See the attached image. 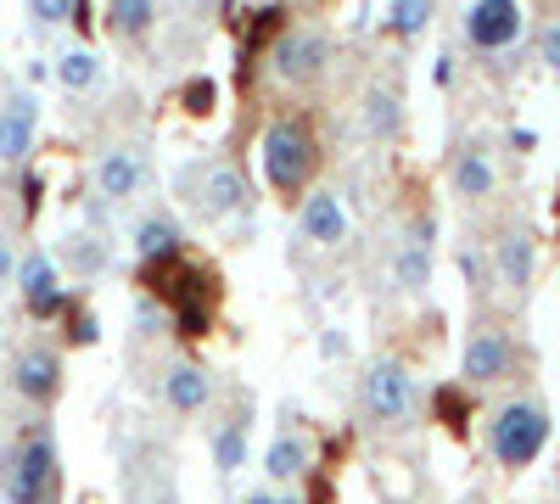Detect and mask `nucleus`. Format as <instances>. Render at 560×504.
<instances>
[{
	"mask_svg": "<svg viewBox=\"0 0 560 504\" xmlns=\"http://www.w3.org/2000/svg\"><path fill=\"white\" fill-rule=\"evenodd\" d=\"M549 432H555V421H549L544 398H510L488 415V454L504 471H522L549 448Z\"/></svg>",
	"mask_w": 560,
	"mask_h": 504,
	"instance_id": "f257e3e1",
	"label": "nucleus"
},
{
	"mask_svg": "<svg viewBox=\"0 0 560 504\" xmlns=\"http://www.w3.org/2000/svg\"><path fill=\"white\" fill-rule=\"evenodd\" d=\"M258 163H264V179L275 191H303L314 179V163H319L314 134L298 118H275L258 141Z\"/></svg>",
	"mask_w": 560,
	"mask_h": 504,
	"instance_id": "f03ea898",
	"label": "nucleus"
},
{
	"mask_svg": "<svg viewBox=\"0 0 560 504\" xmlns=\"http://www.w3.org/2000/svg\"><path fill=\"white\" fill-rule=\"evenodd\" d=\"M359 398H364V415L376 426H409L415 421V403H420V387L409 376V364L398 359H376L359 382Z\"/></svg>",
	"mask_w": 560,
	"mask_h": 504,
	"instance_id": "7ed1b4c3",
	"label": "nucleus"
},
{
	"mask_svg": "<svg viewBox=\"0 0 560 504\" xmlns=\"http://www.w3.org/2000/svg\"><path fill=\"white\" fill-rule=\"evenodd\" d=\"M269 68L280 84H292V90H314L325 73H331V39H325V28L314 23H298L275 39V51H269Z\"/></svg>",
	"mask_w": 560,
	"mask_h": 504,
	"instance_id": "20e7f679",
	"label": "nucleus"
},
{
	"mask_svg": "<svg viewBox=\"0 0 560 504\" xmlns=\"http://www.w3.org/2000/svg\"><path fill=\"white\" fill-rule=\"evenodd\" d=\"M179 186H185V197H191V208L208 224H224V219H236L247 208V179L230 163H191L179 174Z\"/></svg>",
	"mask_w": 560,
	"mask_h": 504,
	"instance_id": "39448f33",
	"label": "nucleus"
},
{
	"mask_svg": "<svg viewBox=\"0 0 560 504\" xmlns=\"http://www.w3.org/2000/svg\"><path fill=\"white\" fill-rule=\"evenodd\" d=\"M57 488V443L51 432H28L7 460V504H45Z\"/></svg>",
	"mask_w": 560,
	"mask_h": 504,
	"instance_id": "423d86ee",
	"label": "nucleus"
},
{
	"mask_svg": "<svg viewBox=\"0 0 560 504\" xmlns=\"http://www.w3.org/2000/svg\"><path fill=\"white\" fill-rule=\"evenodd\" d=\"M522 28H527L522 0H471V7H465V17H459L465 45H471V51H482V57L510 51V45L522 39Z\"/></svg>",
	"mask_w": 560,
	"mask_h": 504,
	"instance_id": "0eeeda50",
	"label": "nucleus"
},
{
	"mask_svg": "<svg viewBox=\"0 0 560 504\" xmlns=\"http://www.w3.org/2000/svg\"><path fill=\"white\" fill-rule=\"evenodd\" d=\"M96 197L102 202H135L140 191H147V179H152V152L147 146H135V141H118L96 157Z\"/></svg>",
	"mask_w": 560,
	"mask_h": 504,
	"instance_id": "6e6552de",
	"label": "nucleus"
},
{
	"mask_svg": "<svg viewBox=\"0 0 560 504\" xmlns=\"http://www.w3.org/2000/svg\"><path fill=\"white\" fill-rule=\"evenodd\" d=\"M39 134V96L34 90H7L0 96V168H23L34 157Z\"/></svg>",
	"mask_w": 560,
	"mask_h": 504,
	"instance_id": "1a4fd4ad",
	"label": "nucleus"
},
{
	"mask_svg": "<svg viewBox=\"0 0 560 504\" xmlns=\"http://www.w3.org/2000/svg\"><path fill=\"white\" fill-rule=\"evenodd\" d=\"M510 371H516V342H510V331H499V326L471 331V342L459 353V376L471 387H499V382H510Z\"/></svg>",
	"mask_w": 560,
	"mask_h": 504,
	"instance_id": "9d476101",
	"label": "nucleus"
},
{
	"mask_svg": "<svg viewBox=\"0 0 560 504\" xmlns=\"http://www.w3.org/2000/svg\"><path fill=\"white\" fill-rule=\"evenodd\" d=\"M12 392H18L23 403L45 409V403L62 392V353L45 348V342L18 348V359H12Z\"/></svg>",
	"mask_w": 560,
	"mask_h": 504,
	"instance_id": "9b49d317",
	"label": "nucleus"
},
{
	"mask_svg": "<svg viewBox=\"0 0 560 504\" xmlns=\"http://www.w3.org/2000/svg\"><path fill=\"white\" fill-rule=\"evenodd\" d=\"M432 219H420L415 231L393 247V263H387V281H393V292L398 297H420L432 286Z\"/></svg>",
	"mask_w": 560,
	"mask_h": 504,
	"instance_id": "f8f14e48",
	"label": "nucleus"
},
{
	"mask_svg": "<svg viewBox=\"0 0 560 504\" xmlns=\"http://www.w3.org/2000/svg\"><path fill=\"white\" fill-rule=\"evenodd\" d=\"M57 269H62L57 253H39V247L28 258H18V292H23V308L34 319H51L62 308V274Z\"/></svg>",
	"mask_w": 560,
	"mask_h": 504,
	"instance_id": "ddd939ff",
	"label": "nucleus"
},
{
	"mask_svg": "<svg viewBox=\"0 0 560 504\" xmlns=\"http://www.w3.org/2000/svg\"><path fill=\"white\" fill-rule=\"evenodd\" d=\"M298 242L325 247V253L348 242V208H342L337 191H308L303 197V208H298Z\"/></svg>",
	"mask_w": 560,
	"mask_h": 504,
	"instance_id": "4468645a",
	"label": "nucleus"
},
{
	"mask_svg": "<svg viewBox=\"0 0 560 504\" xmlns=\"http://www.w3.org/2000/svg\"><path fill=\"white\" fill-rule=\"evenodd\" d=\"M493 274H499V286L510 292V297H527L533 292V274H538V242H533V231H504L499 242H493Z\"/></svg>",
	"mask_w": 560,
	"mask_h": 504,
	"instance_id": "2eb2a0df",
	"label": "nucleus"
},
{
	"mask_svg": "<svg viewBox=\"0 0 560 504\" xmlns=\"http://www.w3.org/2000/svg\"><path fill=\"white\" fill-rule=\"evenodd\" d=\"M448 191L459 202H488L499 191V163L488 146H459L454 163H448Z\"/></svg>",
	"mask_w": 560,
	"mask_h": 504,
	"instance_id": "dca6fc26",
	"label": "nucleus"
},
{
	"mask_svg": "<svg viewBox=\"0 0 560 504\" xmlns=\"http://www.w3.org/2000/svg\"><path fill=\"white\" fill-rule=\"evenodd\" d=\"M57 263H62L68 274H79V281H102V274L113 269V242H107L102 231H90V224H79V231L62 236Z\"/></svg>",
	"mask_w": 560,
	"mask_h": 504,
	"instance_id": "f3484780",
	"label": "nucleus"
},
{
	"mask_svg": "<svg viewBox=\"0 0 560 504\" xmlns=\"http://www.w3.org/2000/svg\"><path fill=\"white\" fill-rule=\"evenodd\" d=\"M179 242H185V224H179L168 208H158V213H147V219H135V231H129V253L147 258V263L174 258Z\"/></svg>",
	"mask_w": 560,
	"mask_h": 504,
	"instance_id": "a211bd4d",
	"label": "nucleus"
},
{
	"mask_svg": "<svg viewBox=\"0 0 560 504\" xmlns=\"http://www.w3.org/2000/svg\"><path fill=\"white\" fill-rule=\"evenodd\" d=\"M163 403L174 409V415H197V409H208L213 398V376L197 371V364H174V371H163Z\"/></svg>",
	"mask_w": 560,
	"mask_h": 504,
	"instance_id": "6ab92c4d",
	"label": "nucleus"
},
{
	"mask_svg": "<svg viewBox=\"0 0 560 504\" xmlns=\"http://www.w3.org/2000/svg\"><path fill=\"white\" fill-rule=\"evenodd\" d=\"M158 17H163L158 0H107V34L124 39V45L147 39V34L158 28Z\"/></svg>",
	"mask_w": 560,
	"mask_h": 504,
	"instance_id": "aec40b11",
	"label": "nucleus"
},
{
	"mask_svg": "<svg viewBox=\"0 0 560 504\" xmlns=\"http://www.w3.org/2000/svg\"><path fill=\"white\" fill-rule=\"evenodd\" d=\"M308 437H298V432H275V443L264 448V477L269 482H298L303 471H308Z\"/></svg>",
	"mask_w": 560,
	"mask_h": 504,
	"instance_id": "412c9836",
	"label": "nucleus"
},
{
	"mask_svg": "<svg viewBox=\"0 0 560 504\" xmlns=\"http://www.w3.org/2000/svg\"><path fill=\"white\" fill-rule=\"evenodd\" d=\"M364 134L370 141H393V134L404 129V102H398V90H387V84H370L364 90Z\"/></svg>",
	"mask_w": 560,
	"mask_h": 504,
	"instance_id": "4be33fe9",
	"label": "nucleus"
},
{
	"mask_svg": "<svg viewBox=\"0 0 560 504\" xmlns=\"http://www.w3.org/2000/svg\"><path fill=\"white\" fill-rule=\"evenodd\" d=\"M208 454H213V466H219L224 477H236V471L247 466V421H219V426L208 432Z\"/></svg>",
	"mask_w": 560,
	"mask_h": 504,
	"instance_id": "5701e85b",
	"label": "nucleus"
},
{
	"mask_svg": "<svg viewBox=\"0 0 560 504\" xmlns=\"http://www.w3.org/2000/svg\"><path fill=\"white\" fill-rule=\"evenodd\" d=\"M51 79L79 96V90H90V84L102 79V57H96V51H84V45H68V51L51 62Z\"/></svg>",
	"mask_w": 560,
	"mask_h": 504,
	"instance_id": "b1692460",
	"label": "nucleus"
},
{
	"mask_svg": "<svg viewBox=\"0 0 560 504\" xmlns=\"http://www.w3.org/2000/svg\"><path fill=\"white\" fill-rule=\"evenodd\" d=\"M438 17V0H387V34L393 39H420Z\"/></svg>",
	"mask_w": 560,
	"mask_h": 504,
	"instance_id": "393cba45",
	"label": "nucleus"
},
{
	"mask_svg": "<svg viewBox=\"0 0 560 504\" xmlns=\"http://www.w3.org/2000/svg\"><path fill=\"white\" fill-rule=\"evenodd\" d=\"M23 12H28V28H62L68 12H73V0H23Z\"/></svg>",
	"mask_w": 560,
	"mask_h": 504,
	"instance_id": "a878e982",
	"label": "nucleus"
},
{
	"mask_svg": "<svg viewBox=\"0 0 560 504\" xmlns=\"http://www.w3.org/2000/svg\"><path fill=\"white\" fill-rule=\"evenodd\" d=\"M538 62H544L549 73H560V17H549L544 34H538Z\"/></svg>",
	"mask_w": 560,
	"mask_h": 504,
	"instance_id": "bb28decb",
	"label": "nucleus"
},
{
	"mask_svg": "<svg viewBox=\"0 0 560 504\" xmlns=\"http://www.w3.org/2000/svg\"><path fill=\"white\" fill-rule=\"evenodd\" d=\"M163 326H168V314H163L158 303H140V308H135V331H140V337H158Z\"/></svg>",
	"mask_w": 560,
	"mask_h": 504,
	"instance_id": "cd10ccee",
	"label": "nucleus"
},
{
	"mask_svg": "<svg viewBox=\"0 0 560 504\" xmlns=\"http://www.w3.org/2000/svg\"><path fill=\"white\" fill-rule=\"evenodd\" d=\"M18 281V242L0 231V286H12Z\"/></svg>",
	"mask_w": 560,
	"mask_h": 504,
	"instance_id": "c85d7f7f",
	"label": "nucleus"
},
{
	"mask_svg": "<svg viewBox=\"0 0 560 504\" xmlns=\"http://www.w3.org/2000/svg\"><path fill=\"white\" fill-rule=\"evenodd\" d=\"M96 337H102V319H96V314H79V319H73V342H84V348H90Z\"/></svg>",
	"mask_w": 560,
	"mask_h": 504,
	"instance_id": "c756f323",
	"label": "nucleus"
},
{
	"mask_svg": "<svg viewBox=\"0 0 560 504\" xmlns=\"http://www.w3.org/2000/svg\"><path fill=\"white\" fill-rule=\"evenodd\" d=\"M432 84H438V90L454 84V51H438V57H432Z\"/></svg>",
	"mask_w": 560,
	"mask_h": 504,
	"instance_id": "7c9ffc66",
	"label": "nucleus"
},
{
	"mask_svg": "<svg viewBox=\"0 0 560 504\" xmlns=\"http://www.w3.org/2000/svg\"><path fill=\"white\" fill-rule=\"evenodd\" d=\"M319 353H325V359H342V353H348V342H342L337 326H325V331H319Z\"/></svg>",
	"mask_w": 560,
	"mask_h": 504,
	"instance_id": "2f4dec72",
	"label": "nucleus"
},
{
	"mask_svg": "<svg viewBox=\"0 0 560 504\" xmlns=\"http://www.w3.org/2000/svg\"><path fill=\"white\" fill-rule=\"evenodd\" d=\"M242 504H280V493H269V488H253Z\"/></svg>",
	"mask_w": 560,
	"mask_h": 504,
	"instance_id": "473e14b6",
	"label": "nucleus"
},
{
	"mask_svg": "<svg viewBox=\"0 0 560 504\" xmlns=\"http://www.w3.org/2000/svg\"><path fill=\"white\" fill-rule=\"evenodd\" d=\"M39 79H51V62H39V57H34V62H28V84H39Z\"/></svg>",
	"mask_w": 560,
	"mask_h": 504,
	"instance_id": "72a5a7b5",
	"label": "nucleus"
},
{
	"mask_svg": "<svg viewBox=\"0 0 560 504\" xmlns=\"http://www.w3.org/2000/svg\"><path fill=\"white\" fill-rule=\"evenodd\" d=\"M280 504H303V499H292V493H280Z\"/></svg>",
	"mask_w": 560,
	"mask_h": 504,
	"instance_id": "f704fd0d",
	"label": "nucleus"
},
{
	"mask_svg": "<svg viewBox=\"0 0 560 504\" xmlns=\"http://www.w3.org/2000/svg\"><path fill=\"white\" fill-rule=\"evenodd\" d=\"M0 337H7V319H0Z\"/></svg>",
	"mask_w": 560,
	"mask_h": 504,
	"instance_id": "c9c22d12",
	"label": "nucleus"
}]
</instances>
